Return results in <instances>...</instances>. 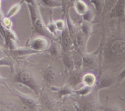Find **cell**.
<instances>
[{
  "label": "cell",
  "mask_w": 125,
  "mask_h": 111,
  "mask_svg": "<svg viewBox=\"0 0 125 111\" xmlns=\"http://www.w3.org/2000/svg\"><path fill=\"white\" fill-rule=\"evenodd\" d=\"M83 17V21L87 22H91L93 20V18L94 17V13L91 9H88L82 15Z\"/></svg>",
  "instance_id": "cell-27"
},
{
  "label": "cell",
  "mask_w": 125,
  "mask_h": 111,
  "mask_svg": "<svg viewBox=\"0 0 125 111\" xmlns=\"http://www.w3.org/2000/svg\"></svg>",
  "instance_id": "cell-38"
},
{
  "label": "cell",
  "mask_w": 125,
  "mask_h": 111,
  "mask_svg": "<svg viewBox=\"0 0 125 111\" xmlns=\"http://www.w3.org/2000/svg\"><path fill=\"white\" fill-rule=\"evenodd\" d=\"M2 25L4 26L6 29H11L12 27V22L10 21V18H7V17H4L2 20Z\"/></svg>",
  "instance_id": "cell-29"
},
{
  "label": "cell",
  "mask_w": 125,
  "mask_h": 111,
  "mask_svg": "<svg viewBox=\"0 0 125 111\" xmlns=\"http://www.w3.org/2000/svg\"><path fill=\"white\" fill-rule=\"evenodd\" d=\"M112 53L116 56H120L125 53V40L123 39H116L112 42L111 46Z\"/></svg>",
  "instance_id": "cell-9"
},
{
  "label": "cell",
  "mask_w": 125,
  "mask_h": 111,
  "mask_svg": "<svg viewBox=\"0 0 125 111\" xmlns=\"http://www.w3.org/2000/svg\"><path fill=\"white\" fill-rule=\"evenodd\" d=\"M74 7L78 14L81 16L89 9L87 4L83 0H75L74 1Z\"/></svg>",
  "instance_id": "cell-17"
},
{
  "label": "cell",
  "mask_w": 125,
  "mask_h": 111,
  "mask_svg": "<svg viewBox=\"0 0 125 111\" xmlns=\"http://www.w3.org/2000/svg\"><path fill=\"white\" fill-rule=\"evenodd\" d=\"M100 48L91 53H87L83 55L82 66L87 68H94L96 67L99 59Z\"/></svg>",
  "instance_id": "cell-3"
},
{
  "label": "cell",
  "mask_w": 125,
  "mask_h": 111,
  "mask_svg": "<svg viewBox=\"0 0 125 111\" xmlns=\"http://www.w3.org/2000/svg\"><path fill=\"white\" fill-rule=\"evenodd\" d=\"M125 0H117L110 10V18H125Z\"/></svg>",
  "instance_id": "cell-5"
},
{
  "label": "cell",
  "mask_w": 125,
  "mask_h": 111,
  "mask_svg": "<svg viewBox=\"0 0 125 111\" xmlns=\"http://www.w3.org/2000/svg\"><path fill=\"white\" fill-rule=\"evenodd\" d=\"M1 66H6V67H9L11 71H13V68H14L13 61L8 55L0 59V67Z\"/></svg>",
  "instance_id": "cell-25"
},
{
  "label": "cell",
  "mask_w": 125,
  "mask_h": 111,
  "mask_svg": "<svg viewBox=\"0 0 125 111\" xmlns=\"http://www.w3.org/2000/svg\"><path fill=\"white\" fill-rule=\"evenodd\" d=\"M90 2L95 7L96 14L100 15L104 9L105 0H90Z\"/></svg>",
  "instance_id": "cell-18"
},
{
  "label": "cell",
  "mask_w": 125,
  "mask_h": 111,
  "mask_svg": "<svg viewBox=\"0 0 125 111\" xmlns=\"http://www.w3.org/2000/svg\"><path fill=\"white\" fill-rule=\"evenodd\" d=\"M1 1L0 0V8H1Z\"/></svg>",
  "instance_id": "cell-36"
},
{
  "label": "cell",
  "mask_w": 125,
  "mask_h": 111,
  "mask_svg": "<svg viewBox=\"0 0 125 111\" xmlns=\"http://www.w3.org/2000/svg\"><path fill=\"white\" fill-rule=\"evenodd\" d=\"M3 82H4V79L2 78V77H1V76H0V84Z\"/></svg>",
  "instance_id": "cell-35"
},
{
  "label": "cell",
  "mask_w": 125,
  "mask_h": 111,
  "mask_svg": "<svg viewBox=\"0 0 125 111\" xmlns=\"http://www.w3.org/2000/svg\"><path fill=\"white\" fill-rule=\"evenodd\" d=\"M92 87L87 86L84 85V86L77 90H74V94L79 95V96H85L89 95L92 91Z\"/></svg>",
  "instance_id": "cell-24"
},
{
  "label": "cell",
  "mask_w": 125,
  "mask_h": 111,
  "mask_svg": "<svg viewBox=\"0 0 125 111\" xmlns=\"http://www.w3.org/2000/svg\"><path fill=\"white\" fill-rule=\"evenodd\" d=\"M80 30L87 37L89 38L92 31V26L90 22L83 21L80 26Z\"/></svg>",
  "instance_id": "cell-20"
},
{
  "label": "cell",
  "mask_w": 125,
  "mask_h": 111,
  "mask_svg": "<svg viewBox=\"0 0 125 111\" xmlns=\"http://www.w3.org/2000/svg\"><path fill=\"white\" fill-rule=\"evenodd\" d=\"M13 82L29 88L35 95L39 94V87L37 81L29 71L21 70L17 72L13 77Z\"/></svg>",
  "instance_id": "cell-1"
},
{
  "label": "cell",
  "mask_w": 125,
  "mask_h": 111,
  "mask_svg": "<svg viewBox=\"0 0 125 111\" xmlns=\"http://www.w3.org/2000/svg\"><path fill=\"white\" fill-rule=\"evenodd\" d=\"M65 23H66V27H67V29H68L69 34L70 36L72 37V39L74 41V40H75L76 36L77 34H78V31L77 26L76 24L72 21V20L70 16L69 12L68 11L67 12V15H66V20H65Z\"/></svg>",
  "instance_id": "cell-10"
},
{
  "label": "cell",
  "mask_w": 125,
  "mask_h": 111,
  "mask_svg": "<svg viewBox=\"0 0 125 111\" xmlns=\"http://www.w3.org/2000/svg\"><path fill=\"white\" fill-rule=\"evenodd\" d=\"M96 77L95 74L92 73H86L83 76L82 78V83L84 85L90 87L95 86L96 82Z\"/></svg>",
  "instance_id": "cell-15"
},
{
  "label": "cell",
  "mask_w": 125,
  "mask_h": 111,
  "mask_svg": "<svg viewBox=\"0 0 125 111\" xmlns=\"http://www.w3.org/2000/svg\"><path fill=\"white\" fill-rule=\"evenodd\" d=\"M50 39L43 36L34 37L27 42L26 46L35 51L41 52L42 51H47L50 45Z\"/></svg>",
  "instance_id": "cell-2"
},
{
  "label": "cell",
  "mask_w": 125,
  "mask_h": 111,
  "mask_svg": "<svg viewBox=\"0 0 125 111\" xmlns=\"http://www.w3.org/2000/svg\"><path fill=\"white\" fill-rule=\"evenodd\" d=\"M27 6H28L29 16H30L31 23L32 25H33L36 21L37 18H39V16L40 15L39 6H34L31 4H27Z\"/></svg>",
  "instance_id": "cell-14"
},
{
  "label": "cell",
  "mask_w": 125,
  "mask_h": 111,
  "mask_svg": "<svg viewBox=\"0 0 125 111\" xmlns=\"http://www.w3.org/2000/svg\"><path fill=\"white\" fill-rule=\"evenodd\" d=\"M41 4L48 8H57L62 6V3L60 0H41Z\"/></svg>",
  "instance_id": "cell-19"
},
{
  "label": "cell",
  "mask_w": 125,
  "mask_h": 111,
  "mask_svg": "<svg viewBox=\"0 0 125 111\" xmlns=\"http://www.w3.org/2000/svg\"><path fill=\"white\" fill-rule=\"evenodd\" d=\"M1 109L2 108H1V107H0V111H1V110H2V109Z\"/></svg>",
  "instance_id": "cell-37"
},
{
  "label": "cell",
  "mask_w": 125,
  "mask_h": 111,
  "mask_svg": "<svg viewBox=\"0 0 125 111\" xmlns=\"http://www.w3.org/2000/svg\"><path fill=\"white\" fill-rule=\"evenodd\" d=\"M46 26L48 30V32H50V34H51V35H54V36L57 35L58 30H57V27H56L55 21L53 20V19H52V18L51 17V15H50V21H49L47 25H46Z\"/></svg>",
  "instance_id": "cell-23"
},
{
  "label": "cell",
  "mask_w": 125,
  "mask_h": 111,
  "mask_svg": "<svg viewBox=\"0 0 125 111\" xmlns=\"http://www.w3.org/2000/svg\"><path fill=\"white\" fill-rule=\"evenodd\" d=\"M87 110H90V111H94V110H96L97 109V104H96V102L94 100L89 101L87 103V105L86 106Z\"/></svg>",
  "instance_id": "cell-30"
},
{
  "label": "cell",
  "mask_w": 125,
  "mask_h": 111,
  "mask_svg": "<svg viewBox=\"0 0 125 111\" xmlns=\"http://www.w3.org/2000/svg\"><path fill=\"white\" fill-rule=\"evenodd\" d=\"M125 79V66L124 68H123L122 71L119 73V74H118L117 77V81L119 83L122 82L123 80Z\"/></svg>",
  "instance_id": "cell-31"
},
{
  "label": "cell",
  "mask_w": 125,
  "mask_h": 111,
  "mask_svg": "<svg viewBox=\"0 0 125 111\" xmlns=\"http://www.w3.org/2000/svg\"><path fill=\"white\" fill-rule=\"evenodd\" d=\"M62 58L63 64L65 66L66 68H68V70H72V69L74 68L72 51H69V52L63 51V53H62Z\"/></svg>",
  "instance_id": "cell-13"
},
{
  "label": "cell",
  "mask_w": 125,
  "mask_h": 111,
  "mask_svg": "<svg viewBox=\"0 0 125 111\" xmlns=\"http://www.w3.org/2000/svg\"><path fill=\"white\" fill-rule=\"evenodd\" d=\"M80 68H73L72 70V74L69 79L70 84H68L70 87H74L82 83L83 76L79 71Z\"/></svg>",
  "instance_id": "cell-12"
},
{
  "label": "cell",
  "mask_w": 125,
  "mask_h": 111,
  "mask_svg": "<svg viewBox=\"0 0 125 111\" xmlns=\"http://www.w3.org/2000/svg\"><path fill=\"white\" fill-rule=\"evenodd\" d=\"M47 51H48L49 52L52 56H57V55H59V49L58 45L56 42H54V41H50V46H49Z\"/></svg>",
  "instance_id": "cell-26"
},
{
  "label": "cell",
  "mask_w": 125,
  "mask_h": 111,
  "mask_svg": "<svg viewBox=\"0 0 125 111\" xmlns=\"http://www.w3.org/2000/svg\"><path fill=\"white\" fill-rule=\"evenodd\" d=\"M32 32L34 34H37L40 36L46 37L50 39L52 37V35L50 34L48 30L46 25L42 18L41 15L39 16L35 23L32 25Z\"/></svg>",
  "instance_id": "cell-7"
},
{
  "label": "cell",
  "mask_w": 125,
  "mask_h": 111,
  "mask_svg": "<svg viewBox=\"0 0 125 111\" xmlns=\"http://www.w3.org/2000/svg\"><path fill=\"white\" fill-rule=\"evenodd\" d=\"M23 3V1H21L20 2H17V3L13 5V6L10 8V9L9 10L8 12H7V15H6V17L10 18L11 17H12L13 16L15 15L20 11Z\"/></svg>",
  "instance_id": "cell-22"
},
{
  "label": "cell",
  "mask_w": 125,
  "mask_h": 111,
  "mask_svg": "<svg viewBox=\"0 0 125 111\" xmlns=\"http://www.w3.org/2000/svg\"><path fill=\"white\" fill-rule=\"evenodd\" d=\"M117 1V0H105V4H104V8L106 6H110L111 7L113 6V5L114 4L115 2Z\"/></svg>",
  "instance_id": "cell-32"
},
{
  "label": "cell",
  "mask_w": 125,
  "mask_h": 111,
  "mask_svg": "<svg viewBox=\"0 0 125 111\" xmlns=\"http://www.w3.org/2000/svg\"><path fill=\"white\" fill-rule=\"evenodd\" d=\"M12 51L15 56L19 57H26V56L40 53L38 51H35V50H32V49L26 46H24V47H18V46L16 49L12 50Z\"/></svg>",
  "instance_id": "cell-11"
},
{
  "label": "cell",
  "mask_w": 125,
  "mask_h": 111,
  "mask_svg": "<svg viewBox=\"0 0 125 111\" xmlns=\"http://www.w3.org/2000/svg\"><path fill=\"white\" fill-rule=\"evenodd\" d=\"M61 46L63 51L69 52L72 51V47L74 45V41L70 36L67 27L61 31Z\"/></svg>",
  "instance_id": "cell-8"
},
{
  "label": "cell",
  "mask_w": 125,
  "mask_h": 111,
  "mask_svg": "<svg viewBox=\"0 0 125 111\" xmlns=\"http://www.w3.org/2000/svg\"><path fill=\"white\" fill-rule=\"evenodd\" d=\"M56 72L55 70L51 67H49L44 71L43 78L47 82H51L56 78Z\"/></svg>",
  "instance_id": "cell-21"
},
{
  "label": "cell",
  "mask_w": 125,
  "mask_h": 111,
  "mask_svg": "<svg viewBox=\"0 0 125 111\" xmlns=\"http://www.w3.org/2000/svg\"><path fill=\"white\" fill-rule=\"evenodd\" d=\"M117 78L111 74H103L101 76L97 81L95 86L97 90H101L103 89H107L114 85Z\"/></svg>",
  "instance_id": "cell-6"
},
{
  "label": "cell",
  "mask_w": 125,
  "mask_h": 111,
  "mask_svg": "<svg viewBox=\"0 0 125 111\" xmlns=\"http://www.w3.org/2000/svg\"><path fill=\"white\" fill-rule=\"evenodd\" d=\"M23 2H25L26 4H31L32 6H38L37 2V0H21Z\"/></svg>",
  "instance_id": "cell-33"
},
{
  "label": "cell",
  "mask_w": 125,
  "mask_h": 111,
  "mask_svg": "<svg viewBox=\"0 0 125 111\" xmlns=\"http://www.w3.org/2000/svg\"><path fill=\"white\" fill-rule=\"evenodd\" d=\"M56 91L60 99H63L65 96L74 94V89L68 85H65L62 87L58 88Z\"/></svg>",
  "instance_id": "cell-16"
},
{
  "label": "cell",
  "mask_w": 125,
  "mask_h": 111,
  "mask_svg": "<svg viewBox=\"0 0 125 111\" xmlns=\"http://www.w3.org/2000/svg\"><path fill=\"white\" fill-rule=\"evenodd\" d=\"M15 93L18 100L23 105L31 110H38L39 106V102L34 98L23 93L17 90H15Z\"/></svg>",
  "instance_id": "cell-4"
},
{
  "label": "cell",
  "mask_w": 125,
  "mask_h": 111,
  "mask_svg": "<svg viewBox=\"0 0 125 111\" xmlns=\"http://www.w3.org/2000/svg\"><path fill=\"white\" fill-rule=\"evenodd\" d=\"M55 23H56V25L58 31H62L66 28L65 21H64L63 20H58L55 21Z\"/></svg>",
  "instance_id": "cell-28"
},
{
  "label": "cell",
  "mask_w": 125,
  "mask_h": 111,
  "mask_svg": "<svg viewBox=\"0 0 125 111\" xmlns=\"http://www.w3.org/2000/svg\"><path fill=\"white\" fill-rule=\"evenodd\" d=\"M7 56V53L5 52V51H4V50L0 47V59L4 57V56Z\"/></svg>",
  "instance_id": "cell-34"
}]
</instances>
